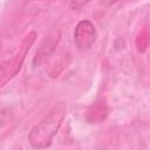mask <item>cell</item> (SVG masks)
Returning a JSON list of instances; mask_svg holds the SVG:
<instances>
[{"mask_svg": "<svg viewBox=\"0 0 150 150\" xmlns=\"http://www.w3.org/2000/svg\"><path fill=\"white\" fill-rule=\"evenodd\" d=\"M63 120H64L63 105L55 107L30 130L28 135L30 145L35 149H45L49 146L53 137L57 132Z\"/></svg>", "mask_w": 150, "mask_h": 150, "instance_id": "cell-1", "label": "cell"}, {"mask_svg": "<svg viewBox=\"0 0 150 150\" xmlns=\"http://www.w3.org/2000/svg\"><path fill=\"white\" fill-rule=\"evenodd\" d=\"M36 39V33L30 32L28 35L22 40L19 50L9 59L0 63V87L5 86L9 80H12L21 69L22 63L28 54L30 47L33 46Z\"/></svg>", "mask_w": 150, "mask_h": 150, "instance_id": "cell-2", "label": "cell"}, {"mask_svg": "<svg viewBox=\"0 0 150 150\" xmlns=\"http://www.w3.org/2000/svg\"><path fill=\"white\" fill-rule=\"evenodd\" d=\"M96 28L90 20H81L74 29V42L79 50H89L96 41Z\"/></svg>", "mask_w": 150, "mask_h": 150, "instance_id": "cell-3", "label": "cell"}, {"mask_svg": "<svg viewBox=\"0 0 150 150\" xmlns=\"http://www.w3.org/2000/svg\"><path fill=\"white\" fill-rule=\"evenodd\" d=\"M91 0H71V2H70V7L73 8V9H75V11H77V9H81L84 5H87L88 2H90Z\"/></svg>", "mask_w": 150, "mask_h": 150, "instance_id": "cell-4", "label": "cell"}, {"mask_svg": "<svg viewBox=\"0 0 150 150\" xmlns=\"http://www.w3.org/2000/svg\"><path fill=\"white\" fill-rule=\"evenodd\" d=\"M118 0H101V5H103V6H111V5H114L115 2H117Z\"/></svg>", "mask_w": 150, "mask_h": 150, "instance_id": "cell-5", "label": "cell"}]
</instances>
